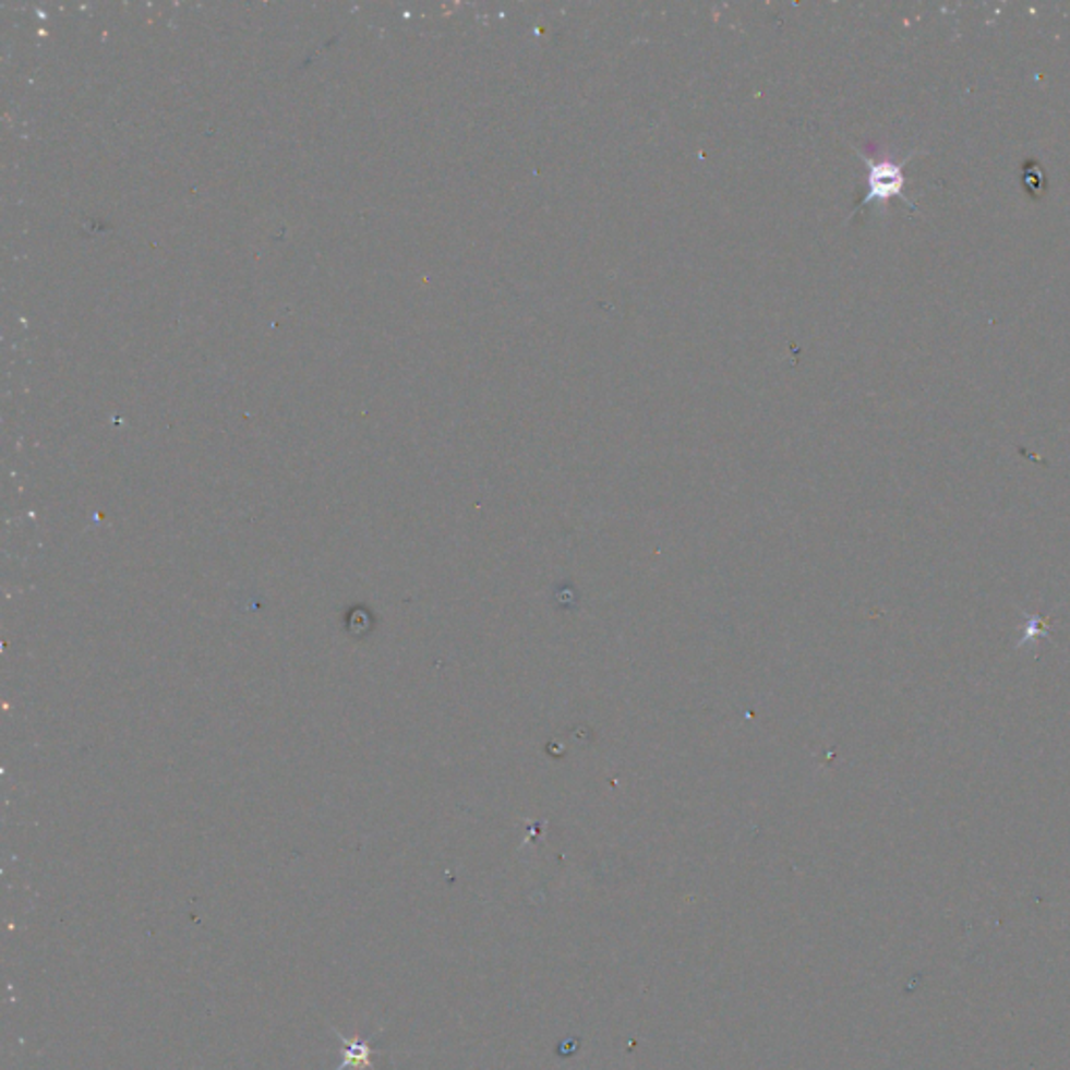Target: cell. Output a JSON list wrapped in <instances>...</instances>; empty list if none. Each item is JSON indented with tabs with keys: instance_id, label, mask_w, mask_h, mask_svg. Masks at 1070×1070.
I'll return each instance as SVG.
<instances>
[{
	"instance_id": "cell-1",
	"label": "cell",
	"mask_w": 1070,
	"mask_h": 1070,
	"mask_svg": "<svg viewBox=\"0 0 1070 1070\" xmlns=\"http://www.w3.org/2000/svg\"><path fill=\"white\" fill-rule=\"evenodd\" d=\"M914 155H916V153L907 155V157H905L901 164H893V161H878V164H876V161H870V159L866 157V161H868V193L864 195V201L859 203V207H864V205H868V203H874V201H887L893 200V197H903V201H905V203H907L912 209H916L914 201H910L907 197H905V195H903V187H905L903 166H905V164H907V161H910ZM859 207H857V209H859ZM857 209H855V212H857Z\"/></svg>"
},
{
	"instance_id": "cell-2",
	"label": "cell",
	"mask_w": 1070,
	"mask_h": 1070,
	"mask_svg": "<svg viewBox=\"0 0 1070 1070\" xmlns=\"http://www.w3.org/2000/svg\"><path fill=\"white\" fill-rule=\"evenodd\" d=\"M335 1033H337V1031H335ZM337 1037H339V1042H341V1046H344V1062L339 1065V1069L337 1070H374L373 1058L376 1051H374L373 1044H371V1042H366V1039H364V1042H360V1039H349V1037H344V1035H339V1033H337Z\"/></svg>"
}]
</instances>
